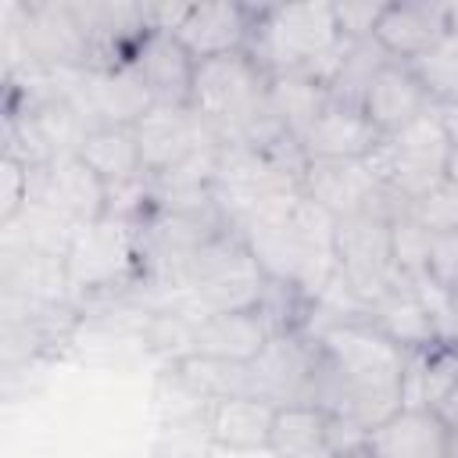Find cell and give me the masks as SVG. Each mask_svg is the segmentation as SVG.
I'll use <instances>...</instances> for the list:
<instances>
[{"mask_svg":"<svg viewBox=\"0 0 458 458\" xmlns=\"http://www.w3.org/2000/svg\"><path fill=\"white\" fill-rule=\"evenodd\" d=\"M272 333H276V326H272V318L261 308L204 315L193 326V354L250 361V358L261 354V347L272 340Z\"/></svg>","mask_w":458,"mask_h":458,"instance_id":"cell-23","label":"cell"},{"mask_svg":"<svg viewBox=\"0 0 458 458\" xmlns=\"http://www.w3.org/2000/svg\"><path fill=\"white\" fill-rule=\"evenodd\" d=\"M61 97L79 111L86 129L136 125L150 107V93L132 64L114 68H54Z\"/></svg>","mask_w":458,"mask_h":458,"instance_id":"cell-8","label":"cell"},{"mask_svg":"<svg viewBox=\"0 0 458 458\" xmlns=\"http://www.w3.org/2000/svg\"><path fill=\"white\" fill-rule=\"evenodd\" d=\"M447 458H458V426H447Z\"/></svg>","mask_w":458,"mask_h":458,"instance_id":"cell-39","label":"cell"},{"mask_svg":"<svg viewBox=\"0 0 458 458\" xmlns=\"http://www.w3.org/2000/svg\"><path fill=\"white\" fill-rule=\"evenodd\" d=\"M29 200L54 208L72 225H86L107 215V186L79 154L29 168Z\"/></svg>","mask_w":458,"mask_h":458,"instance_id":"cell-13","label":"cell"},{"mask_svg":"<svg viewBox=\"0 0 458 458\" xmlns=\"http://www.w3.org/2000/svg\"><path fill=\"white\" fill-rule=\"evenodd\" d=\"M411 215L429 233H458V186L440 182L437 190H429L422 200L411 204Z\"/></svg>","mask_w":458,"mask_h":458,"instance_id":"cell-32","label":"cell"},{"mask_svg":"<svg viewBox=\"0 0 458 458\" xmlns=\"http://www.w3.org/2000/svg\"><path fill=\"white\" fill-rule=\"evenodd\" d=\"M272 279L250 254V247L236 233H222L200 243L179 268L168 293L154 301V308H179L193 318L222 315V311H254L265 304Z\"/></svg>","mask_w":458,"mask_h":458,"instance_id":"cell-2","label":"cell"},{"mask_svg":"<svg viewBox=\"0 0 458 458\" xmlns=\"http://www.w3.org/2000/svg\"><path fill=\"white\" fill-rule=\"evenodd\" d=\"M304 197L315 200L322 211H329L336 222L369 215V211H397L408 200L397 197L383 175L376 172L372 157H340V161H304L301 172Z\"/></svg>","mask_w":458,"mask_h":458,"instance_id":"cell-10","label":"cell"},{"mask_svg":"<svg viewBox=\"0 0 458 458\" xmlns=\"http://www.w3.org/2000/svg\"><path fill=\"white\" fill-rule=\"evenodd\" d=\"M447 182L458 186V143L451 147V161H447Z\"/></svg>","mask_w":458,"mask_h":458,"instance_id":"cell-38","label":"cell"},{"mask_svg":"<svg viewBox=\"0 0 458 458\" xmlns=\"http://www.w3.org/2000/svg\"><path fill=\"white\" fill-rule=\"evenodd\" d=\"M451 344L458 347V290L451 293Z\"/></svg>","mask_w":458,"mask_h":458,"instance_id":"cell-37","label":"cell"},{"mask_svg":"<svg viewBox=\"0 0 458 458\" xmlns=\"http://www.w3.org/2000/svg\"><path fill=\"white\" fill-rule=\"evenodd\" d=\"M451 29H454L451 7H444V4H383V14H379L372 36L386 47L390 57L415 61L437 39H444Z\"/></svg>","mask_w":458,"mask_h":458,"instance_id":"cell-21","label":"cell"},{"mask_svg":"<svg viewBox=\"0 0 458 458\" xmlns=\"http://www.w3.org/2000/svg\"><path fill=\"white\" fill-rule=\"evenodd\" d=\"M25 204H29V168L18 157L4 154V161H0V225L11 222Z\"/></svg>","mask_w":458,"mask_h":458,"instance_id":"cell-34","label":"cell"},{"mask_svg":"<svg viewBox=\"0 0 458 458\" xmlns=\"http://www.w3.org/2000/svg\"><path fill=\"white\" fill-rule=\"evenodd\" d=\"M451 147H454V140L444 129L440 107H433L422 118H415L411 125L383 136V143L372 154V165L397 197L415 204L429 190L447 182Z\"/></svg>","mask_w":458,"mask_h":458,"instance_id":"cell-7","label":"cell"},{"mask_svg":"<svg viewBox=\"0 0 458 458\" xmlns=\"http://www.w3.org/2000/svg\"><path fill=\"white\" fill-rule=\"evenodd\" d=\"M268 454L272 458H336L329 440V411L315 404L276 408Z\"/></svg>","mask_w":458,"mask_h":458,"instance_id":"cell-26","label":"cell"},{"mask_svg":"<svg viewBox=\"0 0 458 458\" xmlns=\"http://www.w3.org/2000/svg\"><path fill=\"white\" fill-rule=\"evenodd\" d=\"M329 86L311 72H279L268 79V111L279 122V129L297 143H304V136L329 107Z\"/></svg>","mask_w":458,"mask_h":458,"instance_id":"cell-24","label":"cell"},{"mask_svg":"<svg viewBox=\"0 0 458 458\" xmlns=\"http://www.w3.org/2000/svg\"><path fill=\"white\" fill-rule=\"evenodd\" d=\"M458 386V347L437 344L429 351H408L404 365V408L437 411Z\"/></svg>","mask_w":458,"mask_h":458,"instance_id":"cell-28","label":"cell"},{"mask_svg":"<svg viewBox=\"0 0 458 458\" xmlns=\"http://www.w3.org/2000/svg\"><path fill=\"white\" fill-rule=\"evenodd\" d=\"M79 157L104 179L107 190L147 179L140 140H136V125H100V129H89L82 136Z\"/></svg>","mask_w":458,"mask_h":458,"instance_id":"cell-25","label":"cell"},{"mask_svg":"<svg viewBox=\"0 0 458 458\" xmlns=\"http://www.w3.org/2000/svg\"><path fill=\"white\" fill-rule=\"evenodd\" d=\"M243 243L276 286L297 290L308 301L336 276V218L308 197L290 218L243 236Z\"/></svg>","mask_w":458,"mask_h":458,"instance_id":"cell-4","label":"cell"},{"mask_svg":"<svg viewBox=\"0 0 458 458\" xmlns=\"http://www.w3.org/2000/svg\"><path fill=\"white\" fill-rule=\"evenodd\" d=\"M433 107L437 104L429 100V93L422 89V82H419V75L411 72L408 61H390L372 79V86L361 100V111L379 129V136H390V132L411 125L415 118H422Z\"/></svg>","mask_w":458,"mask_h":458,"instance_id":"cell-20","label":"cell"},{"mask_svg":"<svg viewBox=\"0 0 458 458\" xmlns=\"http://www.w3.org/2000/svg\"><path fill=\"white\" fill-rule=\"evenodd\" d=\"M390 61H397V57H390L386 47H383L376 36H369V39H344L340 61H336L333 79H329L333 100L361 107V100H365L372 79H376Z\"/></svg>","mask_w":458,"mask_h":458,"instance_id":"cell-30","label":"cell"},{"mask_svg":"<svg viewBox=\"0 0 458 458\" xmlns=\"http://www.w3.org/2000/svg\"><path fill=\"white\" fill-rule=\"evenodd\" d=\"M344 458H372V454H369V451L361 447V451H351V454H344Z\"/></svg>","mask_w":458,"mask_h":458,"instance_id":"cell-40","label":"cell"},{"mask_svg":"<svg viewBox=\"0 0 458 458\" xmlns=\"http://www.w3.org/2000/svg\"><path fill=\"white\" fill-rule=\"evenodd\" d=\"M72 236H75V225L39 200H29L11 222L0 225V247H25V250L57 254V258L68 254Z\"/></svg>","mask_w":458,"mask_h":458,"instance_id":"cell-29","label":"cell"},{"mask_svg":"<svg viewBox=\"0 0 458 458\" xmlns=\"http://www.w3.org/2000/svg\"><path fill=\"white\" fill-rule=\"evenodd\" d=\"M365 322H372L383 336H390L404 351H429V347L444 344L437 315L411 279H401L383 297H376L365 308Z\"/></svg>","mask_w":458,"mask_h":458,"instance_id":"cell-16","label":"cell"},{"mask_svg":"<svg viewBox=\"0 0 458 458\" xmlns=\"http://www.w3.org/2000/svg\"><path fill=\"white\" fill-rule=\"evenodd\" d=\"M408 64L437 107L458 104V25Z\"/></svg>","mask_w":458,"mask_h":458,"instance_id":"cell-31","label":"cell"},{"mask_svg":"<svg viewBox=\"0 0 458 458\" xmlns=\"http://www.w3.org/2000/svg\"><path fill=\"white\" fill-rule=\"evenodd\" d=\"M372 458H447V422L426 408H401L365 437Z\"/></svg>","mask_w":458,"mask_h":458,"instance_id":"cell-22","label":"cell"},{"mask_svg":"<svg viewBox=\"0 0 458 458\" xmlns=\"http://www.w3.org/2000/svg\"><path fill=\"white\" fill-rule=\"evenodd\" d=\"M254 11L247 4H190L175 39L190 50L193 61H208V57H222V54H236L247 50L250 43V29H254Z\"/></svg>","mask_w":458,"mask_h":458,"instance_id":"cell-15","label":"cell"},{"mask_svg":"<svg viewBox=\"0 0 458 458\" xmlns=\"http://www.w3.org/2000/svg\"><path fill=\"white\" fill-rule=\"evenodd\" d=\"M344 36L333 4H283L258 7L247 54L268 72H311L329 86L340 61Z\"/></svg>","mask_w":458,"mask_h":458,"instance_id":"cell-3","label":"cell"},{"mask_svg":"<svg viewBox=\"0 0 458 458\" xmlns=\"http://www.w3.org/2000/svg\"><path fill=\"white\" fill-rule=\"evenodd\" d=\"M440 118H444V129H447V136L458 143V104H447V107H440Z\"/></svg>","mask_w":458,"mask_h":458,"instance_id":"cell-36","label":"cell"},{"mask_svg":"<svg viewBox=\"0 0 458 458\" xmlns=\"http://www.w3.org/2000/svg\"><path fill=\"white\" fill-rule=\"evenodd\" d=\"M426 279H433L447 293L458 290V233H429Z\"/></svg>","mask_w":458,"mask_h":458,"instance_id":"cell-33","label":"cell"},{"mask_svg":"<svg viewBox=\"0 0 458 458\" xmlns=\"http://www.w3.org/2000/svg\"><path fill=\"white\" fill-rule=\"evenodd\" d=\"M250 369V397L272 408L315 404V372H318V347L308 329H279L261 347L258 358L247 361Z\"/></svg>","mask_w":458,"mask_h":458,"instance_id":"cell-11","label":"cell"},{"mask_svg":"<svg viewBox=\"0 0 458 458\" xmlns=\"http://www.w3.org/2000/svg\"><path fill=\"white\" fill-rule=\"evenodd\" d=\"M272 422H276V408L258 397H225V401H208L200 408L204 437L233 454L268 451Z\"/></svg>","mask_w":458,"mask_h":458,"instance_id":"cell-18","label":"cell"},{"mask_svg":"<svg viewBox=\"0 0 458 458\" xmlns=\"http://www.w3.org/2000/svg\"><path fill=\"white\" fill-rule=\"evenodd\" d=\"M72 297L93 301L118 290H129L140 283V233L132 222L122 218H97L86 225H75L72 247L64 254Z\"/></svg>","mask_w":458,"mask_h":458,"instance_id":"cell-6","label":"cell"},{"mask_svg":"<svg viewBox=\"0 0 458 458\" xmlns=\"http://www.w3.org/2000/svg\"><path fill=\"white\" fill-rule=\"evenodd\" d=\"M318 347L315 408L358 422L365 433L404 408L408 351L365 318L329 322L311 333Z\"/></svg>","mask_w":458,"mask_h":458,"instance_id":"cell-1","label":"cell"},{"mask_svg":"<svg viewBox=\"0 0 458 458\" xmlns=\"http://www.w3.org/2000/svg\"><path fill=\"white\" fill-rule=\"evenodd\" d=\"M336 272L365 308L401 283L390 211H369L336 222Z\"/></svg>","mask_w":458,"mask_h":458,"instance_id":"cell-9","label":"cell"},{"mask_svg":"<svg viewBox=\"0 0 458 458\" xmlns=\"http://www.w3.org/2000/svg\"><path fill=\"white\" fill-rule=\"evenodd\" d=\"M268 79L247 50L197 61L190 107L208 118L222 140H236L268 111Z\"/></svg>","mask_w":458,"mask_h":458,"instance_id":"cell-5","label":"cell"},{"mask_svg":"<svg viewBox=\"0 0 458 458\" xmlns=\"http://www.w3.org/2000/svg\"><path fill=\"white\" fill-rule=\"evenodd\" d=\"M344 39H369L383 14V4H333Z\"/></svg>","mask_w":458,"mask_h":458,"instance_id":"cell-35","label":"cell"},{"mask_svg":"<svg viewBox=\"0 0 458 458\" xmlns=\"http://www.w3.org/2000/svg\"><path fill=\"white\" fill-rule=\"evenodd\" d=\"M172 383L190 394L193 401H225V397H250V369L247 361H229V358H208V354H190L172 365Z\"/></svg>","mask_w":458,"mask_h":458,"instance_id":"cell-27","label":"cell"},{"mask_svg":"<svg viewBox=\"0 0 458 458\" xmlns=\"http://www.w3.org/2000/svg\"><path fill=\"white\" fill-rule=\"evenodd\" d=\"M129 64H132L136 75L143 79V86H147V93H150L154 104L190 107L197 61H193L190 50L175 39V32H157V29H150V32L140 39V47L132 50Z\"/></svg>","mask_w":458,"mask_h":458,"instance_id":"cell-14","label":"cell"},{"mask_svg":"<svg viewBox=\"0 0 458 458\" xmlns=\"http://www.w3.org/2000/svg\"><path fill=\"white\" fill-rule=\"evenodd\" d=\"M379 143L383 136L361 107L329 100V107L318 114V122L304 136L301 150H304V161H340V157L347 161V157H372Z\"/></svg>","mask_w":458,"mask_h":458,"instance_id":"cell-19","label":"cell"},{"mask_svg":"<svg viewBox=\"0 0 458 458\" xmlns=\"http://www.w3.org/2000/svg\"><path fill=\"white\" fill-rule=\"evenodd\" d=\"M0 293L29 304H79L64 258L25 247H0Z\"/></svg>","mask_w":458,"mask_h":458,"instance_id":"cell-17","label":"cell"},{"mask_svg":"<svg viewBox=\"0 0 458 458\" xmlns=\"http://www.w3.org/2000/svg\"><path fill=\"white\" fill-rule=\"evenodd\" d=\"M136 140L147 175H165L222 143L215 125L200 118L193 107H168V104H154L136 122Z\"/></svg>","mask_w":458,"mask_h":458,"instance_id":"cell-12","label":"cell"}]
</instances>
